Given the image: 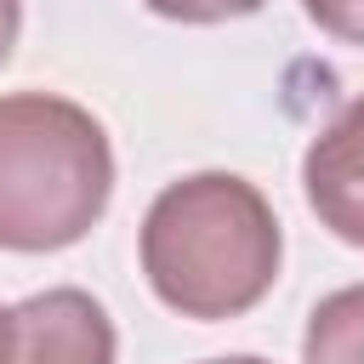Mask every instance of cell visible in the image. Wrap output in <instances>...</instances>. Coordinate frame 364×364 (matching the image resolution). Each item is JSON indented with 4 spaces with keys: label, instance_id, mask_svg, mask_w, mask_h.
I'll use <instances>...</instances> for the list:
<instances>
[{
    "label": "cell",
    "instance_id": "obj_1",
    "mask_svg": "<svg viewBox=\"0 0 364 364\" xmlns=\"http://www.w3.org/2000/svg\"><path fill=\"white\" fill-rule=\"evenodd\" d=\"M279 216L256 182L193 171L142 216V273L182 318H239L279 279Z\"/></svg>",
    "mask_w": 364,
    "mask_h": 364
},
{
    "label": "cell",
    "instance_id": "obj_2",
    "mask_svg": "<svg viewBox=\"0 0 364 364\" xmlns=\"http://www.w3.org/2000/svg\"><path fill=\"white\" fill-rule=\"evenodd\" d=\"M114 148L91 108L51 91L0 97V250H63L97 228Z\"/></svg>",
    "mask_w": 364,
    "mask_h": 364
},
{
    "label": "cell",
    "instance_id": "obj_3",
    "mask_svg": "<svg viewBox=\"0 0 364 364\" xmlns=\"http://www.w3.org/2000/svg\"><path fill=\"white\" fill-rule=\"evenodd\" d=\"M119 336L97 296L57 284L17 307L0 324V364H114Z\"/></svg>",
    "mask_w": 364,
    "mask_h": 364
},
{
    "label": "cell",
    "instance_id": "obj_4",
    "mask_svg": "<svg viewBox=\"0 0 364 364\" xmlns=\"http://www.w3.org/2000/svg\"><path fill=\"white\" fill-rule=\"evenodd\" d=\"M301 188L313 216L347 239L364 245V97H353L313 142L301 159Z\"/></svg>",
    "mask_w": 364,
    "mask_h": 364
},
{
    "label": "cell",
    "instance_id": "obj_5",
    "mask_svg": "<svg viewBox=\"0 0 364 364\" xmlns=\"http://www.w3.org/2000/svg\"><path fill=\"white\" fill-rule=\"evenodd\" d=\"M301 364H364V284H341L307 313Z\"/></svg>",
    "mask_w": 364,
    "mask_h": 364
},
{
    "label": "cell",
    "instance_id": "obj_6",
    "mask_svg": "<svg viewBox=\"0 0 364 364\" xmlns=\"http://www.w3.org/2000/svg\"><path fill=\"white\" fill-rule=\"evenodd\" d=\"M148 11L171 17V23H228V17H250L267 0H142Z\"/></svg>",
    "mask_w": 364,
    "mask_h": 364
},
{
    "label": "cell",
    "instance_id": "obj_7",
    "mask_svg": "<svg viewBox=\"0 0 364 364\" xmlns=\"http://www.w3.org/2000/svg\"><path fill=\"white\" fill-rule=\"evenodd\" d=\"M301 6L324 34H336L347 46H364V0H301Z\"/></svg>",
    "mask_w": 364,
    "mask_h": 364
},
{
    "label": "cell",
    "instance_id": "obj_8",
    "mask_svg": "<svg viewBox=\"0 0 364 364\" xmlns=\"http://www.w3.org/2000/svg\"><path fill=\"white\" fill-rule=\"evenodd\" d=\"M17 28H23V0H0V63L17 46Z\"/></svg>",
    "mask_w": 364,
    "mask_h": 364
},
{
    "label": "cell",
    "instance_id": "obj_9",
    "mask_svg": "<svg viewBox=\"0 0 364 364\" xmlns=\"http://www.w3.org/2000/svg\"><path fill=\"white\" fill-rule=\"evenodd\" d=\"M205 364H267V358H256V353H233V358H205Z\"/></svg>",
    "mask_w": 364,
    "mask_h": 364
},
{
    "label": "cell",
    "instance_id": "obj_10",
    "mask_svg": "<svg viewBox=\"0 0 364 364\" xmlns=\"http://www.w3.org/2000/svg\"><path fill=\"white\" fill-rule=\"evenodd\" d=\"M0 324H6V307H0Z\"/></svg>",
    "mask_w": 364,
    "mask_h": 364
}]
</instances>
